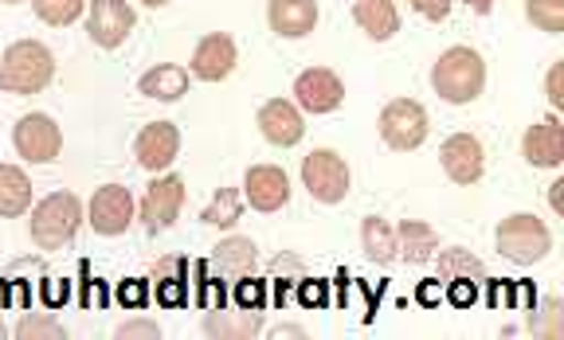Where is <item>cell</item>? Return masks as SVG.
Here are the masks:
<instances>
[{"instance_id":"74e56055","label":"cell","mask_w":564,"mask_h":340,"mask_svg":"<svg viewBox=\"0 0 564 340\" xmlns=\"http://www.w3.org/2000/svg\"><path fill=\"white\" fill-rule=\"evenodd\" d=\"M561 188H564V180H553L549 184V208L556 211V216H561L564 211V200H561Z\"/></svg>"},{"instance_id":"ffe728a7","label":"cell","mask_w":564,"mask_h":340,"mask_svg":"<svg viewBox=\"0 0 564 340\" xmlns=\"http://www.w3.org/2000/svg\"><path fill=\"white\" fill-rule=\"evenodd\" d=\"M352 20L369 40L388 44L400 32V9L397 0H352Z\"/></svg>"},{"instance_id":"ba28073f","label":"cell","mask_w":564,"mask_h":340,"mask_svg":"<svg viewBox=\"0 0 564 340\" xmlns=\"http://www.w3.org/2000/svg\"><path fill=\"white\" fill-rule=\"evenodd\" d=\"M12 145L28 165H52L63 153V130L55 125L52 113H24L12 125Z\"/></svg>"},{"instance_id":"52a82bcc","label":"cell","mask_w":564,"mask_h":340,"mask_svg":"<svg viewBox=\"0 0 564 340\" xmlns=\"http://www.w3.org/2000/svg\"><path fill=\"white\" fill-rule=\"evenodd\" d=\"M181 208H185V180L176 173H158L138 204V219L150 235H161L181 219Z\"/></svg>"},{"instance_id":"277c9868","label":"cell","mask_w":564,"mask_h":340,"mask_svg":"<svg viewBox=\"0 0 564 340\" xmlns=\"http://www.w3.org/2000/svg\"><path fill=\"white\" fill-rule=\"evenodd\" d=\"M494 239H498L502 259L518 262V266H533V262H541L553 251V231L533 211H513L510 219L498 223V235Z\"/></svg>"},{"instance_id":"cb8c5ba5","label":"cell","mask_w":564,"mask_h":340,"mask_svg":"<svg viewBox=\"0 0 564 340\" xmlns=\"http://www.w3.org/2000/svg\"><path fill=\"white\" fill-rule=\"evenodd\" d=\"M32 211V180L20 165H0V216L17 219Z\"/></svg>"},{"instance_id":"4dcf8cb0","label":"cell","mask_w":564,"mask_h":340,"mask_svg":"<svg viewBox=\"0 0 564 340\" xmlns=\"http://www.w3.org/2000/svg\"><path fill=\"white\" fill-rule=\"evenodd\" d=\"M17 337L20 340H63L67 329H63L52 314H24L17 325Z\"/></svg>"},{"instance_id":"6da1fadb","label":"cell","mask_w":564,"mask_h":340,"mask_svg":"<svg viewBox=\"0 0 564 340\" xmlns=\"http://www.w3.org/2000/svg\"><path fill=\"white\" fill-rule=\"evenodd\" d=\"M55 79V55L40 40H17L0 55V90L4 95H40Z\"/></svg>"},{"instance_id":"7c38bea8","label":"cell","mask_w":564,"mask_h":340,"mask_svg":"<svg viewBox=\"0 0 564 340\" xmlns=\"http://www.w3.org/2000/svg\"><path fill=\"white\" fill-rule=\"evenodd\" d=\"M345 102V83L337 79V70L329 67H310L294 79V106L306 113H334Z\"/></svg>"},{"instance_id":"9a60e30c","label":"cell","mask_w":564,"mask_h":340,"mask_svg":"<svg viewBox=\"0 0 564 340\" xmlns=\"http://www.w3.org/2000/svg\"><path fill=\"white\" fill-rule=\"evenodd\" d=\"M243 200L256 211L271 216L291 204V176L282 173L279 165H251L243 176Z\"/></svg>"},{"instance_id":"f1b7e54d","label":"cell","mask_w":564,"mask_h":340,"mask_svg":"<svg viewBox=\"0 0 564 340\" xmlns=\"http://www.w3.org/2000/svg\"><path fill=\"white\" fill-rule=\"evenodd\" d=\"M529 332H533V337H545V340L564 337V301L561 297H545V301H541V309L533 314V321H529Z\"/></svg>"},{"instance_id":"4fadbf2b","label":"cell","mask_w":564,"mask_h":340,"mask_svg":"<svg viewBox=\"0 0 564 340\" xmlns=\"http://www.w3.org/2000/svg\"><path fill=\"white\" fill-rule=\"evenodd\" d=\"M239 47L228 32H208L200 44L193 47V59H188V75L200 83H224L236 70Z\"/></svg>"},{"instance_id":"d4e9b609","label":"cell","mask_w":564,"mask_h":340,"mask_svg":"<svg viewBox=\"0 0 564 340\" xmlns=\"http://www.w3.org/2000/svg\"><path fill=\"white\" fill-rule=\"evenodd\" d=\"M361 243H365V254H369L372 262H380V266L397 262V227L388 223V219H380V216L365 219V223H361Z\"/></svg>"},{"instance_id":"836d02e7","label":"cell","mask_w":564,"mask_h":340,"mask_svg":"<svg viewBox=\"0 0 564 340\" xmlns=\"http://www.w3.org/2000/svg\"><path fill=\"white\" fill-rule=\"evenodd\" d=\"M153 282H161V278H185L188 274V259H181V254H169V259H161V262H153Z\"/></svg>"},{"instance_id":"603a6c76","label":"cell","mask_w":564,"mask_h":340,"mask_svg":"<svg viewBox=\"0 0 564 340\" xmlns=\"http://www.w3.org/2000/svg\"><path fill=\"white\" fill-rule=\"evenodd\" d=\"M138 90L153 102H181L188 95V70L181 63H158L138 79Z\"/></svg>"},{"instance_id":"4316f807","label":"cell","mask_w":564,"mask_h":340,"mask_svg":"<svg viewBox=\"0 0 564 340\" xmlns=\"http://www.w3.org/2000/svg\"><path fill=\"white\" fill-rule=\"evenodd\" d=\"M239 216H243V193H236V188H220V193L212 196V204L204 208V223L208 227H236Z\"/></svg>"},{"instance_id":"1f68e13d","label":"cell","mask_w":564,"mask_h":340,"mask_svg":"<svg viewBox=\"0 0 564 340\" xmlns=\"http://www.w3.org/2000/svg\"><path fill=\"white\" fill-rule=\"evenodd\" d=\"M115 337H118V340H158V337H161V325H158V321H150V317H133V321L118 325Z\"/></svg>"},{"instance_id":"2e32d148","label":"cell","mask_w":564,"mask_h":340,"mask_svg":"<svg viewBox=\"0 0 564 340\" xmlns=\"http://www.w3.org/2000/svg\"><path fill=\"white\" fill-rule=\"evenodd\" d=\"M256 122H259V133L279 149H294L306 138V118H302V110L291 98H271V102H263Z\"/></svg>"},{"instance_id":"ab89813d","label":"cell","mask_w":564,"mask_h":340,"mask_svg":"<svg viewBox=\"0 0 564 340\" xmlns=\"http://www.w3.org/2000/svg\"><path fill=\"white\" fill-rule=\"evenodd\" d=\"M467 4L478 12V17H490V9H494V0H467Z\"/></svg>"},{"instance_id":"e575fe53","label":"cell","mask_w":564,"mask_h":340,"mask_svg":"<svg viewBox=\"0 0 564 340\" xmlns=\"http://www.w3.org/2000/svg\"><path fill=\"white\" fill-rule=\"evenodd\" d=\"M408 4H412L423 20H435V24L451 17V0H408Z\"/></svg>"},{"instance_id":"7402d4cb","label":"cell","mask_w":564,"mask_h":340,"mask_svg":"<svg viewBox=\"0 0 564 340\" xmlns=\"http://www.w3.org/2000/svg\"><path fill=\"white\" fill-rule=\"evenodd\" d=\"M435 251H440V231L432 223H423V219L397 223V259L420 266V262H432Z\"/></svg>"},{"instance_id":"d6a6232c","label":"cell","mask_w":564,"mask_h":340,"mask_svg":"<svg viewBox=\"0 0 564 340\" xmlns=\"http://www.w3.org/2000/svg\"><path fill=\"white\" fill-rule=\"evenodd\" d=\"M545 95H549V106H553V110H561V106H564V59L549 63Z\"/></svg>"},{"instance_id":"5bb4252c","label":"cell","mask_w":564,"mask_h":340,"mask_svg":"<svg viewBox=\"0 0 564 340\" xmlns=\"http://www.w3.org/2000/svg\"><path fill=\"white\" fill-rule=\"evenodd\" d=\"M181 153V130L173 122H150L141 125V133L133 138V157L145 173H169V165Z\"/></svg>"},{"instance_id":"5b68a950","label":"cell","mask_w":564,"mask_h":340,"mask_svg":"<svg viewBox=\"0 0 564 340\" xmlns=\"http://www.w3.org/2000/svg\"><path fill=\"white\" fill-rule=\"evenodd\" d=\"M302 188L314 196L317 204H341L352 188V173L337 149H314L310 157H302Z\"/></svg>"},{"instance_id":"d590c367","label":"cell","mask_w":564,"mask_h":340,"mask_svg":"<svg viewBox=\"0 0 564 340\" xmlns=\"http://www.w3.org/2000/svg\"><path fill=\"white\" fill-rule=\"evenodd\" d=\"M181 286H185V278H161L158 282V301H165V306H181V301H188Z\"/></svg>"},{"instance_id":"9c48e42d","label":"cell","mask_w":564,"mask_h":340,"mask_svg":"<svg viewBox=\"0 0 564 340\" xmlns=\"http://www.w3.org/2000/svg\"><path fill=\"white\" fill-rule=\"evenodd\" d=\"M138 219V204H133V193L126 184H102L87 204V223L95 227L98 235L115 239L126 235Z\"/></svg>"},{"instance_id":"484cf974","label":"cell","mask_w":564,"mask_h":340,"mask_svg":"<svg viewBox=\"0 0 564 340\" xmlns=\"http://www.w3.org/2000/svg\"><path fill=\"white\" fill-rule=\"evenodd\" d=\"M435 262H440L443 286H447V282H455V278H470V282H482L486 278L482 259H475V254L463 251V246H447V251H435Z\"/></svg>"},{"instance_id":"ac0fdd59","label":"cell","mask_w":564,"mask_h":340,"mask_svg":"<svg viewBox=\"0 0 564 340\" xmlns=\"http://www.w3.org/2000/svg\"><path fill=\"white\" fill-rule=\"evenodd\" d=\"M317 0H271L267 4V24L282 40H306L317 28Z\"/></svg>"},{"instance_id":"ee69618b","label":"cell","mask_w":564,"mask_h":340,"mask_svg":"<svg viewBox=\"0 0 564 340\" xmlns=\"http://www.w3.org/2000/svg\"><path fill=\"white\" fill-rule=\"evenodd\" d=\"M4 337H9V329H4V321H0V340H4Z\"/></svg>"},{"instance_id":"7a4b0ae2","label":"cell","mask_w":564,"mask_h":340,"mask_svg":"<svg viewBox=\"0 0 564 340\" xmlns=\"http://www.w3.org/2000/svg\"><path fill=\"white\" fill-rule=\"evenodd\" d=\"M432 87L443 102L470 106L486 90V63L475 47H447L432 67Z\"/></svg>"},{"instance_id":"3957f363","label":"cell","mask_w":564,"mask_h":340,"mask_svg":"<svg viewBox=\"0 0 564 340\" xmlns=\"http://www.w3.org/2000/svg\"><path fill=\"white\" fill-rule=\"evenodd\" d=\"M32 243L40 251H63L83 227V204L75 193H52L32 208Z\"/></svg>"},{"instance_id":"7bdbcfd3","label":"cell","mask_w":564,"mask_h":340,"mask_svg":"<svg viewBox=\"0 0 564 340\" xmlns=\"http://www.w3.org/2000/svg\"><path fill=\"white\" fill-rule=\"evenodd\" d=\"M141 4H145V9H165L169 0H141Z\"/></svg>"},{"instance_id":"83f0119b","label":"cell","mask_w":564,"mask_h":340,"mask_svg":"<svg viewBox=\"0 0 564 340\" xmlns=\"http://www.w3.org/2000/svg\"><path fill=\"white\" fill-rule=\"evenodd\" d=\"M35 17L52 28H70L87 12V0H32Z\"/></svg>"},{"instance_id":"44dd1931","label":"cell","mask_w":564,"mask_h":340,"mask_svg":"<svg viewBox=\"0 0 564 340\" xmlns=\"http://www.w3.org/2000/svg\"><path fill=\"white\" fill-rule=\"evenodd\" d=\"M256 262H259V246H256V239H247V235H228L212 246V266H216L224 278H247V274H256Z\"/></svg>"},{"instance_id":"f546056e","label":"cell","mask_w":564,"mask_h":340,"mask_svg":"<svg viewBox=\"0 0 564 340\" xmlns=\"http://www.w3.org/2000/svg\"><path fill=\"white\" fill-rule=\"evenodd\" d=\"M525 17L533 28L549 35L564 32V0H525Z\"/></svg>"},{"instance_id":"60d3db41","label":"cell","mask_w":564,"mask_h":340,"mask_svg":"<svg viewBox=\"0 0 564 340\" xmlns=\"http://www.w3.org/2000/svg\"><path fill=\"white\" fill-rule=\"evenodd\" d=\"M302 297H306V301H326V289H322V286H306V294H302Z\"/></svg>"},{"instance_id":"8fae6325","label":"cell","mask_w":564,"mask_h":340,"mask_svg":"<svg viewBox=\"0 0 564 340\" xmlns=\"http://www.w3.org/2000/svg\"><path fill=\"white\" fill-rule=\"evenodd\" d=\"M440 165L451 180L463 184V188H470V184H478L486 173L482 141H478L475 133H451V138L440 145Z\"/></svg>"},{"instance_id":"b9f144b4","label":"cell","mask_w":564,"mask_h":340,"mask_svg":"<svg viewBox=\"0 0 564 340\" xmlns=\"http://www.w3.org/2000/svg\"><path fill=\"white\" fill-rule=\"evenodd\" d=\"M420 301H427V306L435 301V286H432V282H427V286L420 289Z\"/></svg>"},{"instance_id":"f35d334b","label":"cell","mask_w":564,"mask_h":340,"mask_svg":"<svg viewBox=\"0 0 564 340\" xmlns=\"http://www.w3.org/2000/svg\"><path fill=\"white\" fill-rule=\"evenodd\" d=\"M122 301H145V289H141V286H122Z\"/></svg>"},{"instance_id":"30bf717a","label":"cell","mask_w":564,"mask_h":340,"mask_svg":"<svg viewBox=\"0 0 564 340\" xmlns=\"http://www.w3.org/2000/svg\"><path fill=\"white\" fill-rule=\"evenodd\" d=\"M133 24H138V12L126 0H90L87 9V35L90 44L102 47V52H115L130 40Z\"/></svg>"},{"instance_id":"d6986e66","label":"cell","mask_w":564,"mask_h":340,"mask_svg":"<svg viewBox=\"0 0 564 340\" xmlns=\"http://www.w3.org/2000/svg\"><path fill=\"white\" fill-rule=\"evenodd\" d=\"M521 153L533 168H561L564 161V125L556 118L529 125L525 138H521Z\"/></svg>"},{"instance_id":"8992f818","label":"cell","mask_w":564,"mask_h":340,"mask_svg":"<svg viewBox=\"0 0 564 340\" xmlns=\"http://www.w3.org/2000/svg\"><path fill=\"white\" fill-rule=\"evenodd\" d=\"M427 110H423L415 98H392V102L380 110V138H384L388 149H397V153H412L427 141Z\"/></svg>"},{"instance_id":"f6af8a7d","label":"cell","mask_w":564,"mask_h":340,"mask_svg":"<svg viewBox=\"0 0 564 340\" xmlns=\"http://www.w3.org/2000/svg\"><path fill=\"white\" fill-rule=\"evenodd\" d=\"M0 4H20V0H0Z\"/></svg>"},{"instance_id":"e0dca14e","label":"cell","mask_w":564,"mask_h":340,"mask_svg":"<svg viewBox=\"0 0 564 340\" xmlns=\"http://www.w3.org/2000/svg\"><path fill=\"white\" fill-rule=\"evenodd\" d=\"M200 332L212 340H251L263 332V314L251 306H236V309H208L200 321Z\"/></svg>"},{"instance_id":"8d00e7d4","label":"cell","mask_w":564,"mask_h":340,"mask_svg":"<svg viewBox=\"0 0 564 340\" xmlns=\"http://www.w3.org/2000/svg\"><path fill=\"white\" fill-rule=\"evenodd\" d=\"M274 340H306V329L302 325H279V329H271Z\"/></svg>"}]
</instances>
